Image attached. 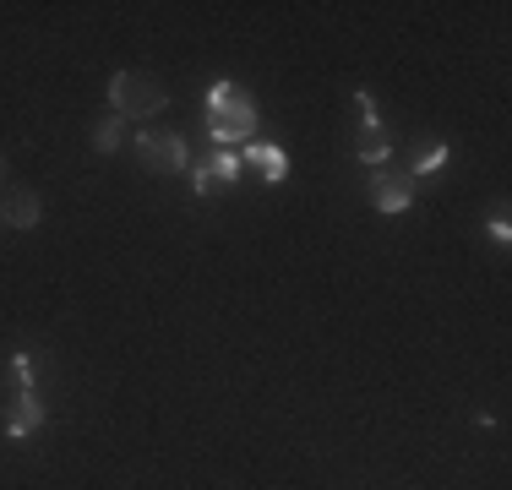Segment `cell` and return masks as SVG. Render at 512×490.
<instances>
[{
  "label": "cell",
  "instance_id": "obj_8",
  "mask_svg": "<svg viewBox=\"0 0 512 490\" xmlns=\"http://www.w3.org/2000/svg\"><path fill=\"white\" fill-rule=\"evenodd\" d=\"M44 420H50V409L39 403V392H17V409H11L6 431H11V436H33Z\"/></svg>",
  "mask_w": 512,
  "mask_h": 490
},
{
  "label": "cell",
  "instance_id": "obj_11",
  "mask_svg": "<svg viewBox=\"0 0 512 490\" xmlns=\"http://www.w3.org/2000/svg\"><path fill=\"white\" fill-rule=\"evenodd\" d=\"M11 376H17L22 392H39V354H33V349H17V354H11Z\"/></svg>",
  "mask_w": 512,
  "mask_h": 490
},
{
  "label": "cell",
  "instance_id": "obj_15",
  "mask_svg": "<svg viewBox=\"0 0 512 490\" xmlns=\"http://www.w3.org/2000/svg\"><path fill=\"white\" fill-rule=\"evenodd\" d=\"M0 180H6V158H0Z\"/></svg>",
  "mask_w": 512,
  "mask_h": 490
},
{
  "label": "cell",
  "instance_id": "obj_3",
  "mask_svg": "<svg viewBox=\"0 0 512 490\" xmlns=\"http://www.w3.org/2000/svg\"><path fill=\"white\" fill-rule=\"evenodd\" d=\"M355 109H360V137H355V153H360V164H371V169H387V158H393V131L382 126V109H376V98L371 93H355Z\"/></svg>",
  "mask_w": 512,
  "mask_h": 490
},
{
  "label": "cell",
  "instance_id": "obj_10",
  "mask_svg": "<svg viewBox=\"0 0 512 490\" xmlns=\"http://www.w3.org/2000/svg\"><path fill=\"white\" fill-rule=\"evenodd\" d=\"M447 153H453V147H447L442 137H425L420 147H414V164H409V175L414 180H425V175H436V169L447 164Z\"/></svg>",
  "mask_w": 512,
  "mask_h": 490
},
{
  "label": "cell",
  "instance_id": "obj_1",
  "mask_svg": "<svg viewBox=\"0 0 512 490\" xmlns=\"http://www.w3.org/2000/svg\"><path fill=\"white\" fill-rule=\"evenodd\" d=\"M207 137H213V147H224V153L256 142V104L240 82H213L207 88Z\"/></svg>",
  "mask_w": 512,
  "mask_h": 490
},
{
  "label": "cell",
  "instance_id": "obj_4",
  "mask_svg": "<svg viewBox=\"0 0 512 490\" xmlns=\"http://www.w3.org/2000/svg\"><path fill=\"white\" fill-rule=\"evenodd\" d=\"M137 158L153 175H180V169H191V147H186V137H175V131H142Z\"/></svg>",
  "mask_w": 512,
  "mask_h": 490
},
{
  "label": "cell",
  "instance_id": "obj_14",
  "mask_svg": "<svg viewBox=\"0 0 512 490\" xmlns=\"http://www.w3.org/2000/svg\"><path fill=\"white\" fill-rule=\"evenodd\" d=\"M485 235H491L496 245H512V218H507V202H496L491 224H485Z\"/></svg>",
  "mask_w": 512,
  "mask_h": 490
},
{
  "label": "cell",
  "instance_id": "obj_6",
  "mask_svg": "<svg viewBox=\"0 0 512 490\" xmlns=\"http://www.w3.org/2000/svg\"><path fill=\"white\" fill-rule=\"evenodd\" d=\"M240 164H256V169H262L267 186H278V180L289 175V158H284V147H278V142H246Z\"/></svg>",
  "mask_w": 512,
  "mask_h": 490
},
{
  "label": "cell",
  "instance_id": "obj_7",
  "mask_svg": "<svg viewBox=\"0 0 512 490\" xmlns=\"http://www.w3.org/2000/svg\"><path fill=\"white\" fill-rule=\"evenodd\" d=\"M44 218V202L33 191H11L6 202H0V224L6 229H33Z\"/></svg>",
  "mask_w": 512,
  "mask_h": 490
},
{
  "label": "cell",
  "instance_id": "obj_12",
  "mask_svg": "<svg viewBox=\"0 0 512 490\" xmlns=\"http://www.w3.org/2000/svg\"><path fill=\"white\" fill-rule=\"evenodd\" d=\"M191 191H197V196H213V191H224V186H218V175H213V153L191 158Z\"/></svg>",
  "mask_w": 512,
  "mask_h": 490
},
{
  "label": "cell",
  "instance_id": "obj_2",
  "mask_svg": "<svg viewBox=\"0 0 512 490\" xmlns=\"http://www.w3.org/2000/svg\"><path fill=\"white\" fill-rule=\"evenodd\" d=\"M164 104H169V88L158 77H148V71H115V77H109V109H115V115L153 120Z\"/></svg>",
  "mask_w": 512,
  "mask_h": 490
},
{
  "label": "cell",
  "instance_id": "obj_9",
  "mask_svg": "<svg viewBox=\"0 0 512 490\" xmlns=\"http://www.w3.org/2000/svg\"><path fill=\"white\" fill-rule=\"evenodd\" d=\"M126 137H131V120L109 109L99 126H93V153H120V147H126Z\"/></svg>",
  "mask_w": 512,
  "mask_h": 490
},
{
  "label": "cell",
  "instance_id": "obj_5",
  "mask_svg": "<svg viewBox=\"0 0 512 490\" xmlns=\"http://www.w3.org/2000/svg\"><path fill=\"white\" fill-rule=\"evenodd\" d=\"M414 175H393V169H376L371 175V207L376 213H409L414 207Z\"/></svg>",
  "mask_w": 512,
  "mask_h": 490
},
{
  "label": "cell",
  "instance_id": "obj_13",
  "mask_svg": "<svg viewBox=\"0 0 512 490\" xmlns=\"http://www.w3.org/2000/svg\"><path fill=\"white\" fill-rule=\"evenodd\" d=\"M213 175H218V186H235V180H240V153L213 147Z\"/></svg>",
  "mask_w": 512,
  "mask_h": 490
}]
</instances>
